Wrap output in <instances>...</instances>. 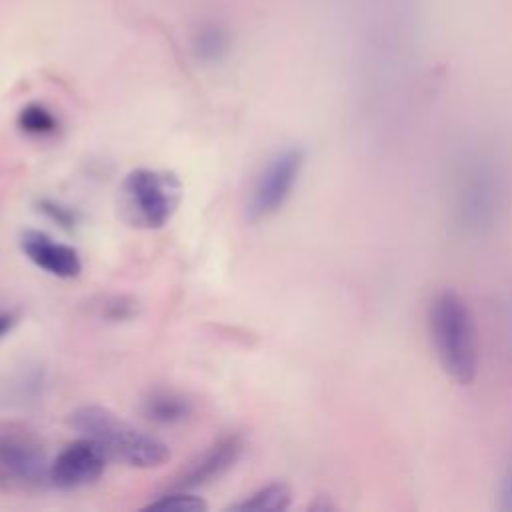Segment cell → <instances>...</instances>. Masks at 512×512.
<instances>
[{
  "label": "cell",
  "instance_id": "cell-1",
  "mask_svg": "<svg viewBox=\"0 0 512 512\" xmlns=\"http://www.w3.org/2000/svg\"><path fill=\"white\" fill-rule=\"evenodd\" d=\"M70 424L80 436L98 444L108 458L132 468H156L170 460V448L164 440L136 428L106 406H78L70 414Z\"/></svg>",
  "mask_w": 512,
  "mask_h": 512
},
{
  "label": "cell",
  "instance_id": "cell-2",
  "mask_svg": "<svg viewBox=\"0 0 512 512\" xmlns=\"http://www.w3.org/2000/svg\"><path fill=\"white\" fill-rule=\"evenodd\" d=\"M428 326L446 374L470 384L478 372V334L466 300L454 290L438 292L428 308Z\"/></svg>",
  "mask_w": 512,
  "mask_h": 512
},
{
  "label": "cell",
  "instance_id": "cell-3",
  "mask_svg": "<svg viewBox=\"0 0 512 512\" xmlns=\"http://www.w3.org/2000/svg\"><path fill=\"white\" fill-rule=\"evenodd\" d=\"M182 184L172 172L136 168L122 182V206L126 218L140 228L166 226L180 206Z\"/></svg>",
  "mask_w": 512,
  "mask_h": 512
},
{
  "label": "cell",
  "instance_id": "cell-4",
  "mask_svg": "<svg viewBox=\"0 0 512 512\" xmlns=\"http://www.w3.org/2000/svg\"><path fill=\"white\" fill-rule=\"evenodd\" d=\"M304 160L306 154L298 146L278 150L266 160L254 178L246 202V218L250 222L266 220L284 208L298 184Z\"/></svg>",
  "mask_w": 512,
  "mask_h": 512
},
{
  "label": "cell",
  "instance_id": "cell-5",
  "mask_svg": "<svg viewBox=\"0 0 512 512\" xmlns=\"http://www.w3.org/2000/svg\"><path fill=\"white\" fill-rule=\"evenodd\" d=\"M50 462L40 440L30 430L14 424L0 428V464L16 480L32 486L50 484Z\"/></svg>",
  "mask_w": 512,
  "mask_h": 512
},
{
  "label": "cell",
  "instance_id": "cell-6",
  "mask_svg": "<svg viewBox=\"0 0 512 512\" xmlns=\"http://www.w3.org/2000/svg\"><path fill=\"white\" fill-rule=\"evenodd\" d=\"M108 456L98 444L82 436L66 444L50 462V484L62 490H74L94 484L106 470Z\"/></svg>",
  "mask_w": 512,
  "mask_h": 512
},
{
  "label": "cell",
  "instance_id": "cell-7",
  "mask_svg": "<svg viewBox=\"0 0 512 512\" xmlns=\"http://www.w3.org/2000/svg\"><path fill=\"white\" fill-rule=\"evenodd\" d=\"M244 438L240 434H226L214 440L206 450L194 456L176 476L172 488L192 490L196 486L210 484L226 474L242 456Z\"/></svg>",
  "mask_w": 512,
  "mask_h": 512
},
{
  "label": "cell",
  "instance_id": "cell-8",
  "mask_svg": "<svg viewBox=\"0 0 512 512\" xmlns=\"http://www.w3.org/2000/svg\"><path fill=\"white\" fill-rule=\"evenodd\" d=\"M22 252L26 258L56 278H76L82 272V258L70 244L54 240L50 234L40 230H26L20 238Z\"/></svg>",
  "mask_w": 512,
  "mask_h": 512
},
{
  "label": "cell",
  "instance_id": "cell-9",
  "mask_svg": "<svg viewBox=\"0 0 512 512\" xmlns=\"http://www.w3.org/2000/svg\"><path fill=\"white\" fill-rule=\"evenodd\" d=\"M140 410L156 424H178L192 414V402L176 390L154 388L142 398Z\"/></svg>",
  "mask_w": 512,
  "mask_h": 512
},
{
  "label": "cell",
  "instance_id": "cell-10",
  "mask_svg": "<svg viewBox=\"0 0 512 512\" xmlns=\"http://www.w3.org/2000/svg\"><path fill=\"white\" fill-rule=\"evenodd\" d=\"M292 502V490L284 482H268L242 498L240 502L230 504L234 510H250V512H280L286 510Z\"/></svg>",
  "mask_w": 512,
  "mask_h": 512
},
{
  "label": "cell",
  "instance_id": "cell-11",
  "mask_svg": "<svg viewBox=\"0 0 512 512\" xmlns=\"http://www.w3.org/2000/svg\"><path fill=\"white\" fill-rule=\"evenodd\" d=\"M194 56L202 62L214 64L228 52V34L216 24H204L192 36Z\"/></svg>",
  "mask_w": 512,
  "mask_h": 512
},
{
  "label": "cell",
  "instance_id": "cell-12",
  "mask_svg": "<svg viewBox=\"0 0 512 512\" xmlns=\"http://www.w3.org/2000/svg\"><path fill=\"white\" fill-rule=\"evenodd\" d=\"M144 510H158V512H204L208 510V504L204 502L202 496L182 490V488H172L166 494L156 496L150 500Z\"/></svg>",
  "mask_w": 512,
  "mask_h": 512
},
{
  "label": "cell",
  "instance_id": "cell-13",
  "mask_svg": "<svg viewBox=\"0 0 512 512\" xmlns=\"http://www.w3.org/2000/svg\"><path fill=\"white\" fill-rule=\"evenodd\" d=\"M18 126L30 136H50L58 130V120L44 104H28L18 114Z\"/></svg>",
  "mask_w": 512,
  "mask_h": 512
},
{
  "label": "cell",
  "instance_id": "cell-14",
  "mask_svg": "<svg viewBox=\"0 0 512 512\" xmlns=\"http://www.w3.org/2000/svg\"><path fill=\"white\" fill-rule=\"evenodd\" d=\"M16 314L10 310H0V340L12 332V328L16 326Z\"/></svg>",
  "mask_w": 512,
  "mask_h": 512
}]
</instances>
